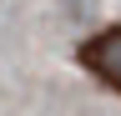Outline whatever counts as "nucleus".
I'll use <instances>...</instances> for the list:
<instances>
[{
	"mask_svg": "<svg viewBox=\"0 0 121 116\" xmlns=\"http://www.w3.org/2000/svg\"><path fill=\"white\" fill-rule=\"evenodd\" d=\"M76 66L91 71L106 91L121 96V20L106 25V30H96V35H86L81 46H76Z\"/></svg>",
	"mask_w": 121,
	"mask_h": 116,
	"instance_id": "nucleus-1",
	"label": "nucleus"
}]
</instances>
